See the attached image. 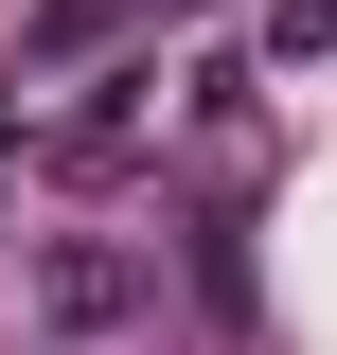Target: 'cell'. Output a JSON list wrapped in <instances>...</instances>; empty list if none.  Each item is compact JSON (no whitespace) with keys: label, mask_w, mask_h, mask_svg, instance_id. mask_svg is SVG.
I'll use <instances>...</instances> for the list:
<instances>
[{"label":"cell","mask_w":337,"mask_h":355,"mask_svg":"<svg viewBox=\"0 0 337 355\" xmlns=\"http://www.w3.org/2000/svg\"><path fill=\"white\" fill-rule=\"evenodd\" d=\"M160 302V249H125V231H71V249H36V284H18V320L36 338H107V320Z\"/></svg>","instance_id":"6da1fadb"},{"label":"cell","mask_w":337,"mask_h":355,"mask_svg":"<svg viewBox=\"0 0 337 355\" xmlns=\"http://www.w3.org/2000/svg\"><path fill=\"white\" fill-rule=\"evenodd\" d=\"M125 18H142V0H36V18H18V71H89Z\"/></svg>","instance_id":"7a4b0ae2"},{"label":"cell","mask_w":337,"mask_h":355,"mask_svg":"<svg viewBox=\"0 0 337 355\" xmlns=\"http://www.w3.org/2000/svg\"><path fill=\"white\" fill-rule=\"evenodd\" d=\"M266 53H284V71H320V53H337V0H284V18H266Z\"/></svg>","instance_id":"3957f363"}]
</instances>
